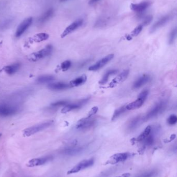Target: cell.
I'll return each mask as SVG.
<instances>
[{"label": "cell", "mask_w": 177, "mask_h": 177, "mask_svg": "<svg viewBox=\"0 0 177 177\" xmlns=\"http://www.w3.org/2000/svg\"><path fill=\"white\" fill-rule=\"evenodd\" d=\"M52 51L53 47L52 46L48 45L45 48L42 49L37 52L31 54L29 56V60L32 61H37V60L43 59L45 58L46 57L49 56L52 53Z\"/></svg>", "instance_id": "cell-4"}, {"label": "cell", "mask_w": 177, "mask_h": 177, "mask_svg": "<svg viewBox=\"0 0 177 177\" xmlns=\"http://www.w3.org/2000/svg\"><path fill=\"white\" fill-rule=\"evenodd\" d=\"M21 65L19 63H14L10 65L5 66L4 68L5 72L9 75H13L19 70Z\"/></svg>", "instance_id": "cell-19"}, {"label": "cell", "mask_w": 177, "mask_h": 177, "mask_svg": "<svg viewBox=\"0 0 177 177\" xmlns=\"http://www.w3.org/2000/svg\"><path fill=\"white\" fill-rule=\"evenodd\" d=\"M54 13V10L53 9H48L47 11H46L45 13L44 14V15L42 16L40 19H39V21L41 23L44 22H45L46 20H47L48 19H49L50 17H52V15Z\"/></svg>", "instance_id": "cell-26"}, {"label": "cell", "mask_w": 177, "mask_h": 177, "mask_svg": "<svg viewBox=\"0 0 177 177\" xmlns=\"http://www.w3.org/2000/svg\"><path fill=\"white\" fill-rule=\"evenodd\" d=\"M87 77L85 75H83L80 77H78L76 79H74L70 82V85L71 87H76L80 85H82L86 81Z\"/></svg>", "instance_id": "cell-20"}, {"label": "cell", "mask_w": 177, "mask_h": 177, "mask_svg": "<svg viewBox=\"0 0 177 177\" xmlns=\"http://www.w3.org/2000/svg\"><path fill=\"white\" fill-rule=\"evenodd\" d=\"M129 73H130L129 70H124L122 73H121L119 76L115 77L114 79L111 81V82L109 85L110 87H114L119 84L122 83L123 81H125L126 79H127L128 76L129 75Z\"/></svg>", "instance_id": "cell-14"}, {"label": "cell", "mask_w": 177, "mask_h": 177, "mask_svg": "<svg viewBox=\"0 0 177 177\" xmlns=\"http://www.w3.org/2000/svg\"><path fill=\"white\" fill-rule=\"evenodd\" d=\"M143 121V117L139 115L138 117L134 118V119L131 120V121L128 123L127 125L128 130L132 131L134 130L138 127L139 125Z\"/></svg>", "instance_id": "cell-16"}, {"label": "cell", "mask_w": 177, "mask_h": 177, "mask_svg": "<svg viewBox=\"0 0 177 177\" xmlns=\"http://www.w3.org/2000/svg\"><path fill=\"white\" fill-rule=\"evenodd\" d=\"M60 2H65V1H67L68 0H60Z\"/></svg>", "instance_id": "cell-40"}, {"label": "cell", "mask_w": 177, "mask_h": 177, "mask_svg": "<svg viewBox=\"0 0 177 177\" xmlns=\"http://www.w3.org/2000/svg\"><path fill=\"white\" fill-rule=\"evenodd\" d=\"M68 104V102L66 100H59L56 102H54L51 105V106L53 108H57L61 106H65Z\"/></svg>", "instance_id": "cell-30"}, {"label": "cell", "mask_w": 177, "mask_h": 177, "mask_svg": "<svg viewBox=\"0 0 177 177\" xmlns=\"http://www.w3.org/2000/svg\"><path fill=\"white\" fill-rule=\"evenodd\" d=\"M117 73V70H108L104 75L101 79L100 80L99 83L101 85H104L105 83H106V82L108 81V80L111 76L114 75Z\"/></svg>", "instance_id": "cell-22"}, {"label": "cell", "mask_w": 177, "mask_h": 177, "mask_svg": "<svg viewBox=\"0 0 177 177\" xmlns=\"http://www.w3.org/2000/svg\"><path fill=\"white\" fill-rule=\"evenodd\" d=\"M167 123L168 124L170 125H175V124L177 123V117L175 115H172L169 117L168 118L167 120Z\"/></svg>", "instance_id": "cell-32"}, {"label": "cell", "mask_w": 177, "mask_h": 177, "mask_svg": "<svg viewBox=\"0 0 177 177\" xmlns=\"http://www.w3.org/2000/svg\"><path fill=\"white\" fill-rule=\"evenodd\" d=\"M132 156L131 153L128 152L125 153H120L115 154L112 156H110L109 158L105 164L114 165L117 164L119 163L122 162L127 160L128 158Z\"/></svg>", "instance_id": "cell-5"}, {"label": "cell", "mask_w": 177, "mask_h": 177, "mask_svg": "<svg viewBox=\"0 0 177 177\" xmlns=\"http://www.w3.org/2000/svg\"><path fill=\"white\" fill-rule=\"evenodd\" d=\"M48 87L50 89L56 90V91L65 90L67 89H69L70 87H71L70 85V84L62 82L51 83V84H50Z\"/></svg>", "instance_id": "cell-17"}, {"label": "cell", "mask_w": 177, "mask_h": 177, "mask_svg": "<svg viewBox=\"0 0 177 177\" xmlns=\"http://www.w3.org/2000/svg\"><path fill=\"white\" fill-rule=\"evenodd\" d=\"M166 107V104L164 102H160L155 105L147 113L145 117H143V121H147L155 117L164 111Z\"/></svg>", "instance_id": "cell-1"}, {"label": "cell", "mask_w": 177, "mask_h": 177, "mask_svg": "<svg viewBox=\"0 0 177 177\" xmlns=\"http://www.w3.org/2000/svg\"><path fill=\"white\" fill-rule=\"evenodd\" d=\"M171 16L170 15H165L164 16L160 18V19L158 20L153 26H152L150 32L152 33L156 31L158 29L162 28V27L165 26L166 24L171 19Z\"/></svg>", "instance_id": "cell-13"}, {"label": "cell", "mask_w": 177, "mask_h": 177, "mask_svg": "<svg viewBox=\"0 0 177 177\" xmlns=\"http://www.w3.org/2000/svg\"><path fill=\"white\" fill-rule=\"evenodd\" d=\"M71 65V62L70 61L67 60L65 61V62L62 63L61 64V68L63 72H65L69 69L70 66Z\"/></svg>", "instance_id": "cell-31"}, {"label": "cell", "mask_w": 177, "mask_h": 177, "mask_svg": "<svg viewBox=\"0 0 177 177\" xmlns=\"http://www.w3.org/2000/svg\"><path fill=\"white\" fill-rule=\"evenodd\" d=\"M126 110H127V109L126 108V106H122L121 108H119V109H117L113 113L112 120H114L115 119H116L117 118L119 117L121 115H122L123 113H124Z\"/></svg>", "instance_id": "cell-27"}, {"label": "cell", "mask_w": 177, "mask_h": 177, "mask_svg": "<svg viewBox=\"0 0 177 177\" xmlns=\"http://www.w3.org/2000/svg\"><path fill=\"white\" fill-rule=\"evenodd\" d=\"M151 5V3L148 1H145L139 4H132L130 9L138 13H142L145 11Z\"/></svg>", "instance_id": "cell-15"}, {"label": "cell", "mask_w": 177, "mask_h": 177, "mask_svg": "<svg viewBox=\"0 0 177 177\" xmlns=\"http://www.w3.org/2000/svg\"><path fill=\"white\" fill-rule=\"evenodd\" d=\"M94 162H95V160L94 158L82 161L78 164L76 165L75 166L73 167L70 171H68L67 172V174L71 175L73 173H78L79 171L82 170L91 166L94 164Z\"/></svg>", "instance_id": "cell-3"}, {"label": "cell", "mask_w": 177, "mask_h": 177, "mask_svg": "<svg viewBox=\"0 0 177 177\" xmlns=\"http://www.w3.org/2000/svg\"><path fill=\"white\" fill-rule=\"evenodd\" d=\"M177 37V29L176 28L173 29L169 33L168 37V43L169 44H173L174 43Z\"/></svg>", "instance_id": "cell-28"}, {"label": "cell", "mask_w": 177, "mask_h": 177, "mask_svg": "<svg viewBox=\"0 0 177 177\" xmlns=\"http://www.w3.org/2000/svg\"><path fill=\"white\" fill-rule=\"evenodd\" d=\"M154 141V135L151 132L150 134L142 142L145 144V145L147 146H150L153 144Z\"/></svg>", "instance_id": "cell-29"}, {"label": "cell", "mask_w": 177, "mask_h": 177, "mask_svg": "<svg viewBox=\"0 0 177 177\" xmlns=\"http://www.w3.org/2000/svg\"><path fill=\"white\" fill-rule=\"evenodd\" d=\"M152 20H153V17H152V16H151V15L148 16L147 17L145 18V19L143 21L142 23L141 24L143 27L148 26V24H149L151 22Z\"/></svg>", "instance_id": "cell-35"}, {"label": "cell", "mask_w": 177, "mask_h": 177, "mask_svg": "<svg viewBox=\"0 0 177 177\" xmlns=\"http://www.w3.org/2000/svg\"><path fill=\"white\" fill-rule=\"evenodd\" d=\"M113 58H114V54H109L108 56L105 57L104 58H102L101 60L98 61L94 65L89 67L88 69L89 70L96 71V70H99L108 64L109 62L112 60Z\"/></svg>", "instance_id": "cell-10"}, {"label": "cell", "mask_w": 177, "mask_h": 177, "mask_svg": "<svg viewBox=\"0 0 177 177\" xmlns=\"http://www.w3.org/2000/svg\"><path fill=\"white\" fill-rule=\"evenodd\" d=\"M1 136V134H0V136Z\"/></svg>", "instance_id": "cell-41"}, {"label": "cell", "mask_w": 177, "mask_h": 177, "mask_svg": "<svg viewBox=\"0 0 177 177\" xmlns=\"http://www.w3.org/2000/svg\"><path fill=\"white\" fill-rule=\"evenodd\" d=\"M89 100V97L83 99L82 100L78 102H75L70 104H68L61 110V113H66L74 109H80L88 102Z\"/></svg>", "instance_id": "cell-8"}, {"label": "cell", "mask_w": 177, "mask_h": 177, "mask_svg": "<svg viewBox=\"0 0 177 177\" xmlns=\"http://www.w3.org/2000/svg\"><path fill=\"white\" fill-rule=\"evenodd\" d=\"M33 19L32 17H30L24 20L18 27L17 31L16 32L15 36L17 37L22 36L26 30L31 25L32 23Z\"/></svg>", "instance_id": "cell-12"}, {"label": "cell", "mask_w": 177, "mask_h": 177, "mask_svg": "<svg viewBox=\"0 0 177 177\" xmlns=\"http://www.w3.org/2000/svg\"><path fill=\"white\" fill-rule=\"evenodd\" d=\"M148 94H149L148 90H143L141 92L140 94H139L138 98L145 102V100H146V98H147V96L148 95Z\"/></svg>", "instance_id": "cell-34"}, {"label": "cell", "mask_w": 177, "mask_h": 177, "mask_svg": "<svg viewBox=\"0 0 177 177\" xmlns=\"http://www.w3.org/2000/svg\"><path fill=\"white\" fill-rule=\"evenodd\" d=\"M53 160V156H47L45 157H42L37 158H33L32 160L29 161L27 164V166L29 167H33L38 166L45 164L46 163L51 161Z\"/></svg>", "instance_id": "cell-9"}, {"label": "cell", "mask_w": 177, "mask_h": 177, "mask_svg": "<svg viewBox=\"0 0 177 177\" xmlns=\"http://www.w3.org/2000/svg\"><path fill=\"white\" fill-rule=\"evenodd\" d=\"M96 122V120L94 118H84L78 122L76 128L78 130H87L94 125Z\"/></svg>", "instance_id": "cell-7"}, {"label": "cell", "mask_w": 177, "mask_h": 177, "mask_svg": "<svg viewBox=\"0 0 177 177\" xmlns=\"http://www.w3.org/2000/svg\"><path fill=\"white\" fill-rule=\"evenodd\" d=\"M130 173H124L123 175H121V176H119V177H130Z\"/></svg>", "instance_id": "cell-38"}, {"label": "cell", "mask_w": 177, "mask_h": 177, "mask_svg": "<svg viewBox=\"0 0 177 177\" xmlns=\"http://www.w3.org/2000/svg\"><path fill=\"white\" fill-rule=\"evenodd\" d=\"M143 27L141 24L137 27L132 32V34L130 35V36L132 37L138 36L139 34H140V33L141 32V31L142 30Z\"/></svg>", "instance_id": "cell-33"}, {"label": "cell", "mask_w": 177, "mask_h": 177, "mask_svg": "<svg viewBox=\"0 0 177 177\" xmlns=\"http://www.w3.org/2000/svg\"><path fill=\"white\" fill-rule=\"evenodd\" d=\"M156 171H153L143 173L139 177H153L156 175Z\"/></svg>", "instance_id": "cell-36"}, {"label": "cell", "mask_w": 177, "mask_h": 177, "mask_svg": "<svg viewBox=\"0 0 177 177\" xmlns=\"http://www.w3.org/2000/svg\"><path fill=\"white\" fill-rule=\"evenodd\" d=\"M151 131V126L150 125L147 126L145 130L136 139V140L138 141V142H142L150 134Z\"/></svg>", "instance_id": "cell-23"}, {"label": "cell", "mask_w": 177, "mask_h": 177, "mask_svg": "<svg viewBox=\"0 0 177 177\" xmlns=\"http://www.w3.org/2000/svg\"><path fill=\"white\" fill-rule=\"evenodd\" d=\"M150 79V77L149 75H143L141 77H139L138 79L134 82L133 87L136 89H139L142 87L143 85H145L147 82H148Z\"/></svg>", "instance_id": "cell-18"}, {"label": "cell", "mask_w": 177, "mask_h": 177, "mask_svg": "<svg viewBox=\"0 0 177 177\" xmlns=\"http://www.w3.org/2000/svg\"><path fill=\"white\" fill-rule=\"evenodd\" d=\"M18 110L17 107L15 106L9 104L0 105V117H7L15 115Z\"/></svg>", "instance_id": "cell-6"}, {"label": "cell", "mask_w": 177, "mask_h": 177, "mask_svg": "<svg viewBox=\"0 0 177 177\" xmlns=\"http://www.w3.org/2000/svg\"><path fill=\"white\" fill-rule=\"evenodd\" d=\"M98 111V108L97 106H95V107H93L91 110L89 111L88 113V115H87V117H92L93 115H95L96 113H97V111Z\"/></svg>", "instance_id": "cell-37"}, {"label": "cell", "mask_w": 177, "mask_h": 177, "mask_svg": "<svg viewBox=\"0 0 177 177\" xmlns=\"http://www.w3.org/2000/svg\"><path fill=\"white\" fill-rule=\"evenodd\" d=\"M144 101L141 100L139 98H137V100H135L133 102L130 103L129 104L126 106V108L127 110H135V109H138L140 107L142 106L143 104L144 103Z\"/></svg>", "instance_id": "cell-21"}, {"label": "cell", "mask_w": 177, "mask_h": 177, "mask_svg": "<svg viewBox=\"0 0 177 177\" xmlns=\"http://www.w3.org/2000/svg\"><path fill=\"white\" fill-rule=\"evenodd\" d=\"M55 78L53 76L50 75H45V76H41L39 77L37 79V81L40 83H46L50 81H53Z\"/></svg>", "instance_id": "cell-25"}, {"label": "cell", "mask_w": 177, "mask_h": 177, "mask_svg": "<svg viewBox=\"0 0 177 177\" xmlns=\"http://www.w3.org/2000/svg\"><path fill=\"white\" fill-rule=\"evenodd\" d=\"M49 37L48 34L45 33H41L35 35L33 37V40L35 42H41L47 40Z\"/></svg>", "instance_id": "cell-24"}, {"label": "cell", "mask_w": 177, "mask_h": 177, "mask_svg": "<svg viewBox=\"0 0 177 177\" xmlns=\"http://www.w3.org/2000/svg\"><path fill=\"white\" fill-rule=\"evenodd\" d=\"M100 0H90L89 2V4L90 5L94 4L95 3L99 2Z\"/></svg>", "instance_id": "cell-39"}, {"label": "cell", "mask_w": 177, "mask_h": 177, "mask_svg": "<svg viewBox=\"0 0 177 177\" xmlns=\"http://www.w3.org/2000/svg\"><path fill=\"white\" fill-rule=\"evenodd\" d=\"M53 123H54L53 121H50L26 128L24 130V136H30L31 135L35 134L43 130L46 128H48L51 126Z\"/></svg>", "instance_id": "cell-2"}, {"label": "cell", "mask_w": 177, "mask_h": 177, "mask_svg": "<svg viewBox=\"0 0 177 177\" xmlns=\"http://www.w3.org/2000/svg\"><path fill=\"white\" fill-rule=\"evenodd\" d=\"M83 22H84V20L83 19H78L75 21H74L73 23H72L64 30V31L63 32L61 35V38H64L68 35L71 33L72 32H73L75 30L78 29V28L81 27L82 26Z\"/></svg>", "instance_id": "cell-11"}]
</instances>
